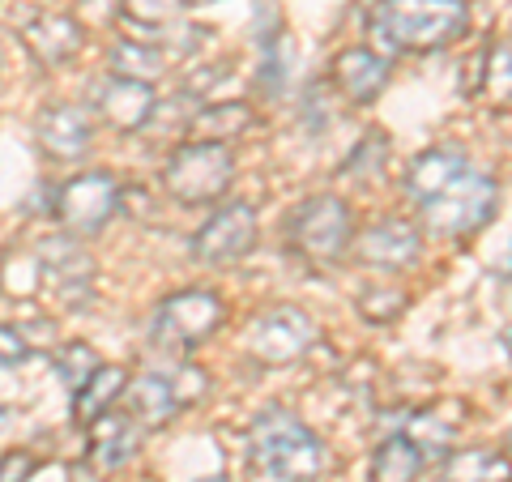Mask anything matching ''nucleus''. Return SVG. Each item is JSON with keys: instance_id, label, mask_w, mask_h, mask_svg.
<instances>
[{"instance_id": "29", "label": "nucleus", "mask_w": 512, "mask_h": 482, "mask_svg": "<svg viewBox=\"0 0 512 482\" xmlns=\"http://www.w3.org/2000/svg\"><path fill=\"white\" fill-rule=\"evenodd\" d=\"M402 308H406V295L402 291H393V286H372V291H363L359 295V312L367 316V320H397L402 316Z\"/></svg>"}, {"instance_id": "17", "label": "nucleus", "mask_w": 512, "mask_h": 482, "mask_svg": "<svg viewBox=\"0 0 512 482\" xmlns=\"http://www.w3.org/2000/svg\"><path fill=\"white\" fill-rule=\"evenodd\" d=\"M466 171V154H461L457 146H431L423 150L419 158L410 163L406 171V192L419 205H427L431 197H440V192L457 180V175Z\"/></svg>"}, {"instance_id": "22", "label": "nucleus", "mask_w": 512, "mask_h": 482, "mask_svg": "<svg viewBox=\"0 0 512 482\" xmlns=\"http://www.w3.org/2000/svg\"><path fill=\"white\" fill-rule=\"evenodd\" d=\"M107 64H111V77H124V82H158L163 73L167 56L158 52L154 43H137V39H120L116 47L107 52Z\"/></svg>"}, {"instance_id": "7", "label": "nucleus", "mask_w": 512, "mask_h": 482, "mask_svg": "<svg viewBox=\"0 0 512 482\" xmlns=\"http://www.w3.org/2000/svg\"><path fill=\"white\" fill-rule=\"evenodd\" d=\"M120 205H124V192H120V184H116V175L111 171L73 175V180L56 192V218L73 235L103 231L107 222L120 214Z\"/></svg>"}, {"instance_id": "16", "label": "nucleus", "mask_w": 512, "mask_h": 482, "mask_svg": "<svg viewBox=\"0 0 512 482\" xmlns=\"http://www.w3.org/2000/svg\"><path fill=\"white\" fill-rule=\"evenodd\" d=\"M99 111H103V120H107L111 128H120V133H137V128L150 124V116L158 111L154 86L111 77V82L99 90Z\"/></svg>"}, {"instance_id": "35", "label": "nucleus", "mask_w": 512, "mask_h": 482, "mask_svg": "<svg viewBox=\"0 0 512 482\" xmlns=\"http://www.w3.org/2000/svg\"><path fill=\"white\" fill-rule=\"evenodd\" d=\"M504 278H512V248H508V265H504Z\"/></svg>"}, {"instance_id": "19", "label": "nucleus", "mask_w": 512, "mask_h": 482, "mask_svg": "<svg viewBox=\"0 0 512 482\" xmlns=\"http://www.w3.org/2000/svg\"><path fill=\"white\" fill-rule=\"evenodd\" d=\"M124 389H128V372L124 367H111V363H103L99 372H94L82 389L73 393V419L82 423V427H90V423H99L103 414L116 406V401L124 397Z\"/></svg>"}, {"instance_id": "21", "label": "nucleus", "mask_w": 512, "mask_h": 482, "mask_svg": "<svg viewBox=\"0 0 512 482\" xmlns=\"http://www.w3.org/2000/svg\"><path fill=\"white\" fill-rule=\"evenodd\" d=\"M444 482H512V457L500 448H461L444 461Z\"/></svg>"}, {"instance_id": "30", "label": "nucleus", "mask_w": 512, "mask_h": 482, "mask_svg": "<svg viewBox=\"0 0 512 482\" xmlns=\"http://www.w3.org/2000/svg\"><path fill=\"white\" fill-rule=\"evenodd\" d=\"M171 389H175V401H180V406H197V401L210 393V376H205L201 367H184V372H180V384L171 380Z\"/></svg>"}, {"instance_id": "5", "label": "nucleus", "mask_w": 512, "mask_h": 482, "mask_svg": "<svg viewBox=\"0 0 512 482\" xmlns=\"http://www.w3.org/2000/svg\"><path fill=\"white\" fill-rule=\"evenodd\" d=\"M235 184V154L214 141H188L163 167V188L180 205H214Z\"/></svg>"}, {"instance_id": "20", "label": "nucleus", "mask_w": 512, "mask_h": 482, "mask_svg": "<svg viewBox=\"0 0 512 482\" xmlns=\"http://www.w3.org/2000/svg\"><path fill=\"white\" fill-rule=\"evenodd\" d=\"M252 124H256V111H252L248 103H210V107H201L197 116L188 120V137H192V141H214V146H222V141L248 133Z\"/></svg>"}, {"instance_id": "8", "label": "nucleus", "mask_w": 512, "mask_h": 482, "mask_svg": "<svg viewBox=\"0 0 512 482\" xmlns=\"http://www.w3.org/2000/svg\"><path fill=\"white\" fill-rule=\"evenodd\" d=\"M316 342V325L308 312L299 308H269L265 316H256L248 325V355L265 367H286V363H299L303 355L312 350Z\"/></svg>"}, {"instance_id": "9", "label": "nucleus", "mask_w": 512, "mask_h": 482, "mask_svg": "<svg viewBox=\"0 0 512 482\" xmlns=\"http://www.w3.org/2000/svg\"><path fill=\"white\" fill-rule=\"evenodd\" d=\"M39 256V278H47V286H52V295L64 303V308H86V303L94 299V256L73 244L69 235H52L43 239V244L35 248Z\"/></svg>"}, {"instance_id": "2", "label": "nucleus", "mask_w": 512, "mask_h": 482, "mask_svg": "<svg viewBox=\"0 0 512 482\" xmlns=\"http://www.w3.org/2000/svg\"><path fill=\"white\" fill-rule=\"evenodd\" d=\"M470 30L466 0H380L372 39L384 52H440Z\"/></svg>"}, {"instance_id": "37", "label": "nucleus", "mask_w": 512, "mask_h": 482, "mask_svg": "<svg viewBox=\"0 0 512 482\" xmlns=\"http://www.w3.org/2000/svg\"><path fill=\"white\" fill-rule=\"evenodd\" d=\"M201 5H214V0H201Z\"/></svg>"}, {"instance_id": "1", "label": "nucleus", "mask_w": 512, "mask_h": 482, "mask_svg": "<svg viewBox=\"0 0 512 482\" xmlns=\"http://www.w3.org/2000/svg\"><path fill=\"white\" fill-rule=\"evenodd\" d=\"M248 470L256 482H312L325 470V444L299 414L274 406L248 431Z\"/></svg>"}, {"instance_id": "23", "label": "nucleus", "mask_w": 512, "mask_h": 482, "mask_svg": "<svg viewBox=\"0 0 512 482\" xmlns=\"http://www.w3.org/2000/svg\"><path fill=\"white\" fill-rule=\"evenodd\" d=\"M402 436L419 448L423 461L427 457H444L448 448H453V440H457V423L448 419V414H440V410H414L406 419Z\"/></svg>"}, {"instance_id": "25", "label": "nucleus", "mask_w": 512, "mask_h": 482, "mask_svg": "<svg viewBox=\"0 0 512 482\" xmlns=\"http://www.w3.org/2000/svg\"><path fill=\"white\" fill-rule=\"evenodd\" d=\"M291 64H295V43H291V39H286V35L261 39V73H256L261 90H265V94H282Z\"/></svg>"}, {"instance_id": "10", "label": "nucleus", "mask_w": 512, "mask_h": 482, "mask_svg": "<svg viewBox=\"0 0 512 482\" xmlns=\"http://www.w3.org/2000/svg\"><path fill=\"white\" fill-rule=\"evenodd\" d=\"M256 235H261V227H256V210L248 201H231V205H222L197 235H192V256H197L201 265H214V269L235 265L256 248Z\"/></svg>"}, {"instance_id": "13", "label": "nucleus", "mask_w": 512, "mask_h": 482, "mask_svg": "<svg viewBox=\"0 0 512 482\" xmlns=\"http://www.w3.org/2000/svg\"><path fill=\"white\" fill-rule=\"evenodd\" d=\"M333 86L355 107H367L380 99V90L389 86V60L372 47H346V52L333 56Z\"/></svg>"}, {"instance_id": "34", "label": "nucleus", "mask_w": 512, "mask_h": 482, "mask_svg": "<svg viewBox=\"0 0 512 482\" xmlns=\"http://www.w3.org/2000/svg\"><path fill=\"white\" fill-rule=\"evenodd\" d=\"M5 427H9V410H5V406H0V431H5Z\"/></svg>"}, {"instance_id": "31", "label": "nucleus", "mask_w": 512, "mask_h": 482, "mask_svg": "<svg viewBox=\"0 0 512 482\" xmlns=\"http://www.w3.org/2000/svg\"><path fill=\"white\" fill-rule=\"evenodd\" d=\"M35 453H26V448H18V453H5L0 457V482H30V474H35Z\"/></svg>"}, {"instance_id": "32", "label": "nucleus", "mask_w": 512, "mask_h": 482, "mask_svg": "<svg viewBox=\"0 0 512 482\" xmlns=\"http://www.w3.org/2000/svg\"><path fill=\"white\" fill-rule=\"evenodd\" d=\"M26 359H30V342H26L18 329L0 325V363L13 367V363H26Z\"/></svg>"}, {"instance_id": "27", "label": "nucleus", "mask_w": 512, "mask_h": 482, "mask_svg": "<svg viewBox=\"0 0 512 482\" xmlns=\"http://www.w3.org/2000/svg\"><path fill=\"white\" fill-rule=\"evenodd\" d=\"M483 86L495 103H512V43H495L487 52Z\"/></svg>"}, {"instance_id": "33", "label": "nucleus", "mask_w": 512, "mask_h": 482, "mask_svg": "<svg viewBox=\"0 0 512 482\" xmlns=\"http://www.w3.org/2000/svg\"><path fill=\"white\" fill-rule=\"evenodd\" d=\"M197 482H231L227 474H205V478H197Z\"/></svg>"}, {"instance_id": "14", "label": "nucleus", "mask_w": 512, "mask_h": 482, "mask_svg": "<svg viewBox=\"0 0 512 482\" xmlns=\"http://www.w3.org/2000/svg\"><path fill=\"white\" fill-rule=\"evenodd\" d=\"M22 43L43 69H60V64H69L82 52V26L69 13H39V18L22 26Z\"/></svg>"}, {"instance_id": "4", "label": "nucleus", "mask_w": 512, "mask_h": 482, "mask_svg": "<svg viewBox=\"0 0 512 482\" xmlns=\"http://www.w3.org/2000/svg\"><path fill=\"white\" fill-rule=\"evenodd\" d=\"M495 205H500V184L483 171H461L453 184H448L440 197H431L423 210V227L440 239H466L474 231H483L495 218Z\"/></svg>"}, {"instance_id": "11", "label": "nucleus", "mask_w": 512, "mask_h": 482, "mask_svg": "<svg viewBox=\"0 0 512 482\" xmlns=\"http://www.w3.org/2000/svg\"><path fill=\"white\" fill-rule=\"evenodd\" d=\"M350 248H355L363 265L397 273V269H410L423 256V235L414 231L406 218H380L372 227H363Z\"/></svg>"}, {"instance_id": "15", "label": "nucleus", "mask_w": 512, "mask_h": 482, "mask_svg": "<svg viewBox=\"0 0 512 482\" xmlns=\"http://www.w3.org/2000/svg\"><path fill=\"white\" fill-rule=\"evenodd\" d=\"M137 448H141V431H137V423L128 419V414L107 410L99 423H90V448H86V457H90V465L99 474H116L120 465H128V461L137 457Z\"/></svg>"}, {"instance_id": "12", "label": "nucleus", "mask_w": 512, "mask_h": 482, "mask_svg": "<svg viewBox=\"0 0 512 482\" xmlns=\"http://www.w3.org/2000/svg\"><path fill=\"white\" fill-rule=\"evenodd\" d=\"M35 137H39L43 154H52L56 163H77V158L90 150V141H94V124H90V116L82 107L56 103V107L39 111Z\"/></svg>"}, {"instance_id": "3", "label": "nucleus", "mask_w": 512, "mask_h": 482, "mask_svg": "<svg viewBox=\"0 0 512 482\" xmlns=\"http://www.w3.org/2000/svg\"><path fill=\"white\" fill-rule=\"evenodd\" d=\"M350 244H355V218H350V205L333 192H316L286 218V248L312 269L338 265Z\"/></svg>"}, {"instance_id": "6", "label": "nucleus", "mask_w": 512, "mask_h": 482, "mask_svg": "<svg viewBox=\"0 0 512 482\" xmlns=\"http://www.w3.org/2000/svg\"><path fill=\"white\" fill-rule=\"evenodd\" d=\"M222 299L214 291H180L158 303L154 325H150V342L163 355H184V350L201 346L218 325H222Z\"/></svg>"}, {"instance_id": "28", "label": "nucleus", "mask_w": 512, "mask_h": 482, "mask_svg": "<svg viewBox=\"0 0 512 482\" xmlns=\"http://www.w3.org/2000/svg\"><path fill=\"white\" fill-rule=\"evenodd\" d=\"M124 5V18H133L141 26H167L184 13L188 0H120Z\"/></svg>"}, {"instance_id": "18", "label": "nucleus", "mask_w": 512, "mask_h": 482, "mask_svg": "<svg viewBox=\"0 0 512 482\" xmlns=\"http://www.w3.org/2000/svg\"><path fill=\"white\" fill-rule=\"evenodd\" d=\"M124 406H128V419L137 427H167L175 419V410H180V401H175V389L167 376H137L128 380L124 389Z\"/></svg>"}, {"instance_id": "26", "label": "nucleus", "mask_w": 512, "mask_h": 482, "mask_svg": "<svg viewBox=\"0 0 512 482\" xmlns=\"http://www.w3.org/2000/svg\"><path fill=\"white\" fill-rule=\"evenodd\" d=\"M99 367H103V359L94 355V346H86V342H69V346H60V355H56V376L64 380L69 393L82 389Z\"/></svg>"}, {"instance_id": "36", "label": "nucleus", "mask_w": 512, "mask_h": 482, "mask_svg": "<svg viewBox=\"0 0 512 482\" xmlns=\"http://www.w3.org/2000/svg\"><path fill=\"white\" fill-rule=\"evenodd\" d=\"M508 448H512V431H508Z\"/></svg>"}, {"instance_id": "24", "label": "nucleus", "mask_w": 512, "mask_h": 482, "mask_svg": "<svg viewBox=\"0 0 512 482\" xmlns=\"http://www.w3.org/2000/svg\"><path fill=\"white\" fill-rule=\"evenodd\" d=\"M423 470V457L406 436H389L380 440V448L372 453V482H414Z\"/></svg>"}]
</instances>
